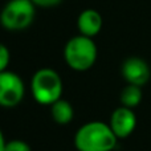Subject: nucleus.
<instances>
[{"label":"nucleus","instance_id":"nucleus-1","mask_svg":"<svg viewBox=\"0 0 151 151\" xmlns=\"http://www.w3.org/2000/svg\"><path fill=\"white\" fill-rule=\"evenodd\" d=\"M118 138L109 123L93 121L82 125L74 135L77 151H111L117 146Z\"/></svg>","mask_w":151,"mask_h":151},{"label":"nucleus","instance_id":"nucleus-2","mask_svg":"<svg viewBox=\"0 0 151 151\" xmlns=\"http://www.w3.org/2000/svg\"><path fill=\"white\" fill-rule=\"evenodd\" d=\"M98 49L93 39L78 35L69 40L64 48L66 65L76 72H85L96 64Z\"/></svg>","mask_w":151,"mask_h":151},{"label":"nucleus","instance_id":"nucleus-3","mask_svg":"<svg viewBox=\"0 0 151 151\" xmlns=\"http://www.w3.org/2000/svg\"><path fill=\"white\" fill-rule=\"evenodd\" d=\"M63 80L60 74L50 68H41L33 74L31 81V93L40 105L50 106L63 96Z\"/></svg>","mask_w":151,"mask_h":151},{"label":"nucleus","instance_id":"nucleus-4","mask_svg":"<svg viewBox=\"0 0 151 151\" xmlns=\"http://www.w3.org/2000/svg\"><path fill=\"white\" fill-rule=\"evenodd\" d=\"M36 5L31 0H9L0 12V24L7 31H23L32 24Z\"/></svg>","mask_w":151,"mask_h":151},{"label":"nucleus","instance_id":"nucleus-5","mask_svg":"<svg viewBox=\"0 0 151 151\" xmlns=\"http://www.w3.org/2000/svg\"><path fill=\"white\" fill-rule=\"evenodd\" d=\"M25 86L19 74L11 70L0 72V106L15 107L23 101Z\"/></svg>","mask_w":151,"mask_h":151},{"label":"nucleus","instance_id":"nucleus-6","mask_svg":"<svg viewBox=\"0 0 151 151\" xmlns=\"http://www.w3.org/2000/svg\"><path fill=\"white\" fill-rule=\"evenodd\" d=\"M109 126L118 139H125L133 134L137 127V115L130 107H117L110 115Z\"/></svg>","mask_w":151,"mask_h":151},{"label":"nucleus","instance_id":"nucleus-7","mask_svg":"<svg viewBox=\"0 0 151 151\" xmlns=\"http://www.w3.org/2000/svg\"><path fill=\"white\" fill-rule=\"evenodd\" d=\"M121 73L127 83L141 86V88L149 82L151 77V70L147 63L139 57L126 58L122 64Z\"/></svg>","mask_w":151,"mask_h":151},{"label":"nucleus","instance_id":"nucleus-8","mask_svg":"<svg viewBox=\"0 0 151 151\" xmlns=\"http://www.w3.org/2000/svg\"><path fill=\"white\" fill-rule=\"evenodd\" d=\"M102 25H104V20L101 13L93 8L83 9L77 17V28L80 35L90 39H93L101 32Z\"/></svg>","mask_w":151,"mask_h":151},{"label":"nucleus","instance_id":"nucleus-9","mask_svg":"<svg viewBox=\"0 0 151 151\" xmlns=\"http://www.w3.org/2000/svg\"><path fill=\"white\" fill-rule=\"evenodd\" d=\"M50 115H52L53 121L56 123H58V125H66L74 117L73 106H72V104L69 101L60 98L55 104L50 105Z\"/></svg>","mask_w":151,"mask_h":151},{"label":"nucleus","instance_id":"nucleus-10","mask_svg":"<svg viewBox=\"0 0 151 151\" xmlns=\"http://www.w3.org/2000/svg\"><path fill=\"white\" fill-rule=\"evenodd\" d=\"M142 89L141 86H137V85H130L127 83V86L122 89L121 91V96H119V101L122 104V106L125 107H137L142 101Z\"/></svg>","mask_w":151,"mask_h":151},{"label":"nucleus","instance_id":"nucleus-11","mask_svg":"<svg viewBox=\"0 0 151 151\" xmlns=\"http://www.w3.org/2000/svg\"><path fill=\"white\" fill-rule=\"evenodd\" d=\"M4 151H32L31 146L23 139H11L7 141Z\"/></svg>","mask_w":151,"mask_h":151},{"label":"nucleus","instance_id":"nucleus-12","mask_svg":"<svg viewBox=\"0 0 151 151\" xmlns=\"http://www.w3.org/2000/svg\"><path fill=\"white\" fill-rule=\"evenodd\" d=\"M11 61L9 49L3 42H0V72L7 70V66Z\"/></svg>","mask_w":151,"mask_h":151},{"label":"nucleus","instance_id":"nucleus-13","mask_svg":"<svg viewBox=\"0 0 151 151\" xmlns=\"http://www.w3.org/2000/svg\"><path fill=\"white\" fill-rule=\"evenodd\" d=\"M36 7H42V8H49V7H55L58 5L63 0H31Z\"/></svg>","mask_w":151,"mask_h":151},{"label":"nucleus","instance_id":"nucleus-14","mask_svg":"<svg viewBox=\"0 0 151 151\" xmlns=\"http://www.w3.org/2000/svg\"><path fill=\"white\" fill-rule=\"evenodd\" d=\"M5 143H7V141H5V138H4V134H3L1 129H0V151H4Z\"/></svg>","mask_w":151,"mask_h":151}]
</instances>
